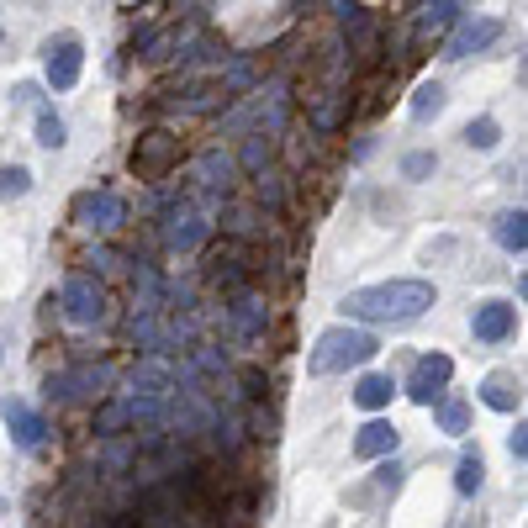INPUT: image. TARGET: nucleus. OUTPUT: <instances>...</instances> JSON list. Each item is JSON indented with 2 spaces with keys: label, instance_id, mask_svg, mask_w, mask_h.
<instances>
[{
  "label": "nucleus",
  "instance_id": "1",
  "mask_svg": "<svg viewBox=\"0 0 528 528\" xmlns=\"http://www.w3.org/2000/svg\"><path fill=\"white\" fill-rule=\"evenodd\" d=\"M428 307V280H386V286H360L344 296V317H354V323H418Z\"/></svg>",
  "mask_w": 528,
  "mask_h": 528
},
{
  "label": "nucleus",
  "instance_id": "2",
  "mask_svg": "<svg viewBox=\"0 0 528 528\" xmlns=\"http://www.w3.org/2000/svg\"><path fill=\"white\" fill-rule=\"evenodd\" d=\"M375 349H381V344H375L365 328H328V333H317V344L307 354V370L312 375H338V370L365 365Z\"/></svg>",
  "mask_w": 528,
  "mask_h": 528
},
{
  "label": "nucleus",
  "instance_id": "3",
  "mask_svg": "<svg viewBox=\"0 0 528 528\" xmlns=\"http://www.w3.org/2000/svg\"><path fill=\"white\" fill-rule=\"evenodd\" d=\"M59 307L74 328H96L101 317H106V291H101V280L96 275H69L64 280V291H59Z\"/></svg>",
  "mask_w": 528,
  "mask_h": 528
},
{
  "label": "nucleus",
  "instance_id": "4",
  "mask_svg": "<svg viewBox=\"0 0 528 528\" xmlns=\"http://www.w3.org/2000/svg\"><path fill=\"white\" fill-rule=\"evenodd\" d=\"M80 69H85V48H80V37H48L43 43V74H48V85L53 90H74L80 85Z\"/></svg>",
  "mask_w": 528,
  "mask_h": 528
},
{
  "label": "nucleus",
  "instance_id": "5",
  "mask_svg": "<svg viewBox=\"0 0 528 528\" xmlns=\"http://www.w3.org/2000/svg\"><path fill=\"white\" fill-rule=\"evenodd\" d=\"M206 233H212V217H206L201 206L180 201V206H169V212H164V243H169L175 254H191V249H201V243H206Z\"/></svg>",
  "mask_w": 528,
  "mask_h": 528
},
{
  "label": "nucleus",
  "instance_id": "6",
  "mask_svg": "<svg viewBox=\"0 0 528 528\" xmlns=\"http://www.w3.org/2000/svg\"><path fill=\"white\" fill-rule=\"evenodd\" d=\"M449 375H455V360H449V354H423V360L412 365L407 396H412V402H418V407L444 402V386H449Z\"/></svg>",
  "mask_w": 528,
  "mask_h": 528
},
{
  "label": "nucleus",
  "instance_id": "7",
  "mask_svg": "<svg viewBox=\"0 0 528 528\" xmlns=\"http://www.w3.org/2000/svg\"><path fill=\"white\" fill-rule=\"evenodd\" d=\"M122 217H127V206L111 191H85L74 201V222H80L85 233H111V228H122Z\"/></svg>",
  "mask_w": 528,
  "mask_h": 528
},
{
  "label": "nucleus",
  "instance_id": "8",
  "mask_svg": "<svg viewBox=\"0 0 528 528\" xmlns=\"http://www.w3.org/2000/svg\"><path fill=\"white\" fill-rule=\"evenodd\" d=\"M175 159H180V143L169 138V132H148V138H138V148H132V175L159 180V175H169Z\"/></svg>",
  "mask_w": 528,
  "mask_h": 528
},
{
  "label": "nucleus",
  "instance_id": "9",
  "mask_svg": "<svg viewBox=\"0 0 528 528\" xmlns=\"http://www.w3.org/2000/svg\"><path fill=\"white\" fill-rule=\"evenodd\" d=\"M106 386H111L106 365H74V370L48 375V396H101Z\"/></svg>",
  "mask_w": 528,
  "mask_h": 528
},
{
  "label": "nucleus",
  "instance_id": "10",
  "mask_svg": "<svg viewBox=\"0 0 528 528\" xmlns=\"http://www.w3.org/2000/svg\"><path fill=\"white\" fill-rule=\"evenodd\" d=\"M502 37V22H492V16H481V22H465L455 37H449V59H470V53L492 48Z\"/></svg>",
  "mask_w": 528,
  "mask_h": 528
},
{
  "label": "nucleus",
  "instance_id": "11",
  "mask_svg": "<svg viewBox=\"0 0 528 528\" xmlns=\"http://www.w3.org/2000/svg\"><path fill=\"white\" fill-rule=\"evenodd\" d=\"M396 439H402V433H396L386 418H370L360 433H354V455L360 460H386V455H396Z\"/></svg>",
  "mask_w": 528,
  "mask_h": 528
},
{
  "label": "nucleus",
  "instance_id": "12",
  "mask_svg": "<svg viewBox=\"0 0 528 528\" xmlns=\"http://www.w3.org/2000/svg\"><path fill=\"white\" fill-rule=\"evenodd\" d=\"M470 328H476L481 344H502V338L513 333V307H507V301H481L476 317H470Z\"/></svg>",
  "mask_w": 528,
  "mask_h": 528
},
{
  "label": "nucleus",
  "instance_id": "13",
  "mask_svg": "<svg viewBox=\"0 0 528 528\" xmlns=\"http://www.w3.org/2000/svg\"><path fill=\"white\" fill-rule=\"evenodd\" d=\"M6 428H11V439L22 449H37V444H43V433H48L43 418H37L27 402H6Z\"/></svg>",
  "mask_w": 528,
  "mask_h": 528
},
{
  "label": "nucleus",
  "instance_id": "14",
  "mask_svg": "<svg viewBox=\"0 0 528 528\" xmlns=\"http://www.w3.org/2000/svg\"><path fill=\"white\" fill-rule=\"evenodd\" d=\"M196 185L201 191H212V196H228V185H233V159L228 154H201L196 159Z\"/></svg>",
  "mask_w": 528,
  "mask_h": 528
},
{
  "label": "nucleus",
  "instance_id": "15",
  "mask_svg": "<svg viewBox=\"0 0 528 528\" xmlns=\"http://www.w3.org/2000/svg\"><path fill=\"white\" fill-rule=\"evenodd\" d=\"M518 396H523L518 381H513V375H502V370H492L481 381V402L492 407V412H518Z\"/></svg>",
  "mask_w": 528,
  "mask_h": 528
},
{
  "label": "nucleus",
  "instance_id": "16",
  "mask_svg": "<svg viewBox=\"0 0 528 528\" xmlns=\"http://www.w3.org/2000/svg\"><path fill=\"white\" fill-rule=\"evenodd\" d=\"M391 396H396L391 375H360V386H354V402H360L365 412H381V407H391Z\"/></svg>",
  "mask_w": 528,
  "mask_h": 528
},
{
  "label": "nucleus",
  "instance_id": "17",
  "mask_svg": "<svg viewBox=\"0 0 528 528\" xmlns=\"http://www.w3.org/2000/svg\"><path fill=\"white\" fill-rule=\"evenodd\" d=\"M497 243L507 254H523L528 249V217L523 212H502L497 217Z\"/></svg>",
  "mask_w": 528,
  "mask_h": 528
},
{
  "label": "nucleus",
  "instance_id": "18",
  "mask_svg": "<svg viewBox=\"0 0 528 528\" xmlns=\"http://www.w3.org/2000/svg\"><path fill=\"white\" fill-rule=\"evenodd\" d=\"M228 317H233V328H238L243 338H254V333L264 328V307H259V296H233Z\"/></svg>",
  "mask_w": 528,
  "mask_h": 528
},
{
  "label": "nucleus",
  "instance_id": "19",
  "mask_svg": "<svg viewBox=\"0 0 528 528\" xmlns=\"http://www.w3.org/2000/svg\"><path fill=\"white\" fill-rule=\"evenodd\" d=\"M444 85L439 80H423L418 85V96H412V117H418V122H428V117H439V111H444Z\"/></svg>",
  "mask_w": 528,
  "mask_h": 528
},
{
  "label": "nucleus",
  "instance_id": "20",
  "mask_svg": "<svg viewBox=\"0 0 528 528\" xmlns=\"http://www.w3.org/2000/svg\"><path fill=\"white\" fill-rule=\"evenodd\" d=\"M449 22H455V0H428V6H423V16H418V37H428V32H444Z\"/></svg>",
  "mask_w": 528,
  "mask_h": 528
},
{
  "label": "nucleus",
  "instance_id": "21",
  "mask_svg": "<svg viewBox=\"0 0 528 528\" xmlns=\"http://www.w3.org/2000/svg\"><path fill=\"white\" fill-rule=\"evenodd\" d=\"M481 476H486V465H481V455H476V449H465V460H460V476H455V486H460V497H476V492H481Z\"/></svg>",
  "mask_w": 528,
  "mask_h": 528
},
{
  "label": "nucleus",
  "instance_id": "22",
  "mask_svg": "<svg viewBox=\"0 0 528 528\" xmlns=\"http://www.w3.org/2000/svg\"><path fill=\"white\" fill-rule=\"evenodd\" d=\"M122 428H132V423H127V402H106V407L96 412V433H101V439H117Z\"/></svg>",
  "mask_w": 528,
  "mask_h": 528
},
{
  "label": "nucleus",
  "instance_id": "23",
  "mask_svg": "<svg viewBox=\"0 0 528 528\" xmlns=\"http://www.w3.org/2000/svg\"><path fill=\"white\" fill-rule=\"evenodd\" d=\"M439 428H444V433H465V428H470V407L460 402V396L439 402Z\"/></svg>",
  "mask_w": 528,
  "mask_h": 528
},
{
  "label": "nucleus",
  "instance_id": "24",
  "mask_svg": "<svg viewBox=\"0 0 528 528\" xmlns=\"http://www.w3.org/2000/svg\"><path fill=\"white\" fill-rule=\"evenodd\" d=\"M497 138H502V127H497L492 117H476V122L465 127V143L481 148V154H486V148H497Z\"/></svg>",
  "mask_w": 528,
  "mask_h": 528
},
{
  "label": "nucleus",
  "instance_id": "25",
  "mask_svg": "<svg viewBox=\"0 0 528 528\" xmlns=\"http://www.w3.org/2000/svg\"><path fill=\"white\" fill-rule=\"evenodd\" d=\"M27 191H32V175H27L22 164H6V169H0V201H11V196H27Z\"/></svg>",
  "mask_w": 528,
  "mask_h": 528
},
{
  "label": "nucleus",
  "instance_id": "26",
  "mask_svg": "<svg viewBox=\"0 0 528 528\" xmlns=\"http://www.w3.org/2000/svg\"><path fill=\"white\" fill-rule=\"evenodd\" d=\"M37 143L43 148H64L69 138H64V122L53 117V111H37Z\"/></svg>",
  "mask_w": 528,
  "mask_h": 528
},
{
  "label": "nucleus",
  "instance_id": "27",
  "mask_svg": "<svg viewBox=\"0 0 528 528\" xmlns=\"http://www.w3.org/2000/svg\"><path fill=\"white\" fill-rule=\"evenodd\" d=\"M243 164H249V169L270 164V138H264V132H254V138H249V148H243Z\"/></svg>",
  "mask_w": 528,
  "mask_h": 528
},
{
  "label": "nucleus",
  "instance_id": "28",
  "mask_svg": "<svg viewBox=\"0 0 528 528\" xmlns=\"http://www.w3.org/2000/svg\"><path fill=\"white\" fill-rule=\"evenodd\" d=\"M402 175H407V180L433 175V154H407V159H402Z\"/></svg>",
  "mask_w": 528,
  "mask_h": 528
},
{
  "label": "nucleus",
  "instance_id": "29",
  "mask_svg": "<svg viewBox=\"0 0 528 528\" xmlns=\"http://www.w3.org/2000/svg\"><path fill=\"white\" fill-rule=\"evenodd\" d=\"M375 481H381V492H396V486H402V465H396V455H386V465L375 470Z\"/></svg>",
  "mask_w": 528,
  "mask_h": 528
},
{
  "label": "nucleus",
  "instance_id": "30",
  "mask_svg": "<svg viewBox=\"0 0 528 528\" xmlns=\"http://www.w3.org/2000/svg\"><path fill=\"white\" fill-rule=\"evenodd\" d=\"M243 396H249V402H259V396H264V375L259 370H243Z\"/></svg>",
  "mask_w": 528,
  "mask_h": 528
},
{
  "label": "nucleus",
  "instance_id": "31",
  "mask_svg": "<svg viewBox=\"0 0 528 528\" xmlns=\"http://www.w3.org/2000/svg\"><path fill=\"white\" fill-rule=\"evenodd\" d=\"M507 449H513V460H523V455H528V433H523V423H518L513 439H507Z\"/></svg>",
  "mask_w": 528,
  "mask_h": 528
},
{
  "label": "nucleus",
  "instance_id": "32",
  "mask_svg": "<svg viewBox=\"0 0 528 528\" xmlns=\"http://www.w3.org/2000/svg\"><path fill=\"white\" fill-rule=\"evenodd\" d=\"M90 264H96V270H111V264H117V254H111V249H96V254H90Z\"/></svg>",
  "mask_w": 528,
  "mask_h": 528
},
{
  "label": "nucleus",
  "instance_id": "33",
  "mask_svg": "<svg viewBox=\"0 0 528 528\" xmlns=\"http://www.w3.org/2000/svg\"><path fill=\"white\" fill-rule=\"evenodd\" d=\"M111 528H143V518L138 513H122V518H111Z\"/></svg>",
  "mask_w": 528,
  "mask_h": 528
}]
</instances>
